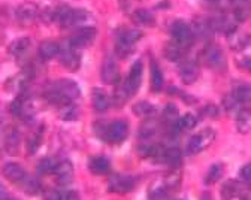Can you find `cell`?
Wrapping results in <instances>:
<instances>
[{
	"mask_svg": "<svg viewBox=\"0 0 251 200\" xmlns=\"http://www.w3.org/2000/svg\"><path fill=\"white\" fill-rule=\"evenodd\" d=\"M171 33H172L174 42L178 44L182 48H188L190 45H193V42H195L193 28L188 25L185 21H181V20L175 21L171 25Z\"/></svg>",
	"mask_w": 251,
	"mask_h": 200,
	"instance_id": "1",
	"label": "cell"
},
{
	"mask_svg": "<svg viewBox=\"0 0 251 200\" xmlns=\"http://www.w3.org/2000/svg\"><path fill=\"white\" fill-rule=\"evenodd\" d=\"M203 61L214 71H225L227 68V60L218 45H208L203 51Z\"/></svg>",
	"mask_w": 251,
	"mask_h": 200,
	"instance_id": "2",
	"label": "cell"
},
{
	"mask_svg": "<svg viewBox=\"0 0 251 200\" xmlns=\"http://www.w3.org/2000/svg\"><path fill=\"white\" fill-rule=\"evenodd\" d=\"M215 139V131L212 128H205L202 131H199L198 135L192 136V139L188 141L187 150L190 154H198L201 151H203L208 145H211Z\"/></svg>",
	"mask_w": 251,
	"mask_h": 200,
	"instance_id": "3",
	"label": "cell"
},
{
	"mask_svg": "<svg viewBox=\"0 0 251 200\" xmlns=\"http://www.w3.org/2000/svg\"><path fill=\"white\" fill-rule=\"evenodd\" d=\"M129 135V124L124 120H115L106 125L105 139L112 144H121Z\"/></svg>",
	"mask_w": 251,
	"mask_h": 200,
	"instance_id": "4",
	"label": "cell"
},
{
	"mask_svg": "<svg viewBox=\"0 0 251 200\" xmlns=\"http://www.w3.org/2000/svg\"><path fill=\"white\" fill-rule=\"evenodd\" d=\"M98 31L94 27H79L69 39V45L75 50L85 48L93 44V41L96 39Z\"/></svg>",
	"mask_w": 251,
	"mask_h": 200,
	"instance_id": "5",
	"label": "cell"
},
{
	"mask_svg": "<svg viewBox=\"0 0 251 200\" xmlns=\"http://www.w3.org/2000/svg\"><path fill=\"white\" fill-rule=\"evenodd\" d=\"M142 72H144V64L142 61H135L132 69L129 72V76L126 79V82L123 84L124 90L127 91V94L132 97L133 94L138 93L139 87H141V82H142Z\"/></svg>",
	"mask_w": 251,
	"mask_h": 200,
	"instance_id": "6",
	"label": "cell"
},
{
	"mask_svg": "<svg viewBox=\"0 0 251 200\" xmlns=\"http://www.w3.org/2000/svg\"><path fill=\"white\" fill-rule=\"evenodd\" d=\"M51 88L55 90L63 99L68 100L69 103L72 102V100L78 99L79 94H81L79 85H78L76 82L71 81V79H60V81L54 82V84L51 85Z\"/></svg>",
	"mask_w": 251,
	"mask_h": 200,
	"instance_id": "7",
	"label": "cell"
},
{
	"mask_svg": "<svg viewBox=\"0 0 251 200\" xmlns=\"http://www.w3.org/2000/svg\"><path fill=\"white\" fill-rule=\"evenodd\" d=\"M58 58H60V63L65 69L71 71V72H75L79 69V63H81V58H79V54L76 52L75 48H72L71 45L65 50L60 48V52H58Z\"/></svg>",
	"mask_w": 251,
	"mask_h": 200,
	"instance_id": "8",
	"label": "cell"
},
{
	"mask_svg": "<svg viewBox=\"0 0 251 200\" xmlns=\"http://www.w3.org/2000/svg\"><path fill=\"white\" fill-rule=\"evenodd\" d=\"M135 188V179L127 175H114L109 178V191L112 193H129Z\"/></svg>",
	"mask_w": 251,
	"mask_h": 200,
	"instance_id": "9",
	"label": "cell"
},
{
	"mask_svg": "<svg viewBox=\"0 0 251 200\" xmlns=\"http://www.w3.org/2000/svg\"><path fill=\"white\" fill-rule=\"evenodd\" d=\"M2 174L9 182L17 184V185H21L23 181L27 178V174L23 169V166H20L18 163H12V161L2 166Z\"/></svg>",
	"mask_w": 251,
	"mask_h": 200,
	"instance_id": "10",
	"label": "cell"
},
{
	"mask_svg": "<svg viewBox=\"0 0 251 200\" xmlns=\"http://www.w3.org/2000/svg\"><path fill=\"white\" fill-rule=\"evenodd\" d=\"M100 78L105 84H109V85L118 84V81L121 79L120 68L114 60H111V58L105 60V63L102 66V71H100Z\"/></svg>",
	"mask_w": 251,
	"mask_h": 200,
	"instance_id": "11",
	"label": "cell"
},
{
	"mask_svg": "<svg viewBox=\"0 0 251 200\" xmlns=\"http://www.w3.org/2000/svg\"><path fill=\"white\" fill-rule=\"evenodd\" d=\"M91 15L82 9H68V12L65 14L60 20V25L61 27H76V25H81L82 23H85Z\"/></svg>",
	"mask_w": 251,
	"mask_h": 200,
	"instance_id": "12",
	"label": "cell"
},
{
	"mask_svg": "<svg viewBox=\"0 0 251 200\" xmlns=\"http://www.w3.org/2000/svg\"><path fill=\"white\" fill-rule=\"evenodd\" d=\"M15 17L18 20V23H21L23 25H28L31 24L36 17H38V8L33 3H23L17 8L15 11Z\"/></svg>",
	"mask_w": 251,
	"mask_h": 200,
	"instance_id": "13",
	"label": "cell"
},
{
	"mask_svg": "<svg viewBox=\"0 0 251 200\" xmlns=\"http://www.w3.org/2000/svg\"><path fill=\"white\" fill-rule=\"evenodd\" d=\"M179 76H181V81L185 84V85H192L198 81L199 78V69L198 66L192 61H185L181 68H179Z\"/></svg>",
	"mask_w": 251,
	"mask_h": 200,
	"instance_id": "14",
	"label": "cell"
},
{
	"mask_svg": "<svg viewBox=\"0 0 251 200\" xmlns=\"http://www.w3.org/2000/svg\"><path fill=\"white\" fill-rule=\"evenodd\" d=\"M54 175L60 184H69L74 179V168L71 161H61L57 164V168L54 171Z\"/></svg>",
	"mask_w": 251,
	"mask_h": 200,
	"instance_id": "15",
	"label": "cell"
},
{
	"mask_svg": "<svg viewBox=\"0 0 251 200\" xmlns=\"http://www.w3.org/2000/svg\"><path fill=\"white\" fill-rule=\"evenodd\" d=\"M88 169L93 175H106L111 169V164L105 157H91L88 161Z\"/></svg>",
	"mask_w": 251,
	"mask_h": 200,
	"instance_id": "16",
	"label": "cell"
},
{
	"mask_svg": "<svg viewBox=\"0 0 251 200\" xmlns=\"http://www.w3.org/2000/svg\"><path fill=\"white\" fill-rule=\"evenodd\" d=\"M18 145H20V131L12 127L6 131V136L3 139L5 151L11 155H15L18 152Z\"/></svg>",
	"mask_w": 251,
	"mask_h": 200,
	"instance_id": "17",
	"label": "cell"
},
{
	"mask_svg": "<svg viewBox=\"0 0 251 200\" xmlns=\"http://www.w3.org/2000/svg\"><path fill=\"white\" fill-rule=\"evenodd\" d=\"M91 99H93V108L96 109L98 112H105L109 108V103H111L109 102V97H108V94L103 90L94 88Z\"/></svg>",
	"mask_w": 251,
	"mask_h": 200,
	"instance_id": "18",
	"label": "cell"
},
{
	"mask_svg": "<svg viewBox=\"0 0 251 200\" xmlns=\"http://www.w3.org/2000/svg\"><path fill=\"white\" fill-rule=\"evenodd\" d=\"M227 38H229V45H230V48L233 51H242V50H245V47L250 42V38L247 35H244L242 31H239L238 28L233 30V31H230L229 35H227Z\"/></svg>",
	"mask_w": 251,
	"mask_h": 200,
	"instance_id": "19",
	"label": "cell"
},
{
	"mask_svg": "<svg viewBox=\"0 0 251 200\" xmlns=\"http://www.w3.org/2000/svg\"><path fill=\"white\" fill-rule=\"evenodd\" d=\"M60 52V45L52 41H45L39 45V55L42 60H51Z\"/></svg>",
	"mask_w": 251,
	"mask_h": 200,
	"instance_id": "20",
	"label": "cell"
},
{
	"mask_svg": "<svg viewBox=\"0 0 251 200\" xmlns=\"http://www.w3.org/2000/svg\"><path fill=\"white\" fill-rule=\"evenodd\" d=\"M163 72L162 69L159 68V64L155 61L151 63V87H152V91H160L163 88Z\"/></svg>",
	"mask_w": 251,
	"mask_h": 200,
	"instance_id": "21",
	"label": "cell"
},
{
	"mask_svg": "<svg viewBox=\"0 0 251 200\" xmlns=\"http://www.w3.org/2000/svg\"><path fill=\"white\" fill-rule=\"evenodd\" d=\"M159 160L163 163H168L171 166H176L181 161V151L178 148H163Z\"/></svg>",
	"mask_w": 251,
	"mask_h": 200,
	"instance_id": "22",
	"label": "cell"
},
{
	"mask_svg": "<svg viewBox=\"0 0 251 200\" xmlns=\"http://www.w3.org/2000/svg\"><path fill=\"white\" fill-rule=\"evenodd\" d=\"M57 160L55 158H51V157H45L42 158L38 164H36V172L39 175H50V174H54L55 168H57Z\"/></svg>",
	"mask_w": 251,
	"mask_h": 200,
	"instance_id": "23",
	"label": "cell"
},
{
	"mask_svg": "<svg viewBox=\"0 0 251 200\" xmlns=\"http://www.w3.org/2000/svg\"><path fill=\"white\" fill-rule=\"evenodd\" d=\"M232 94H233V97L238 100L241 105L251 102V87L250 85L241 84V85H238V87L233 88Z\"/></svg>",
	"mask_w": 251,
	"mask_h": 200,
	"instance_id": "24",
	"label": "cell"
},
{
	"mask_svg": "<svg viewBox=\"0 0 251 200\" xmlns=\"http://www.w3.org/2000/svg\"><path fill=\"white\" fill-rule=\"evenodd\" d=\"M223 171H225V168H223V164H212L211 168H209V171H208V174H206V176H205V184L206 185H212V184H215V182H218L220 179H222V176H223Z\"/></svg>",
	"mask_w": 251,
	"mask_h": 200,
	"instance_id": "25",
	"label": "cell"
},
{
	"mask_svg": "<svg viewBox=\"0 0 251 200\" xmlns=\"http://www.w3.org/2000/svg\"><path fill=\"white\" fill-rule=\"evenodd\" d=\"M236 127L241 133H250L251 131V112L239 111L236 115Z\"/></svg>",
	"mask_w": 251,
	"mask_h": 200,
	"instance_id": "26",
	"label": "cell"
},
{
	"mask_svg": "<svg viewBox=\"0 0 251 200\" xmlns=\"http://www.w3.org/2000/svg\"><path fill=\"white\" fill-rule=\"evenodd\" d=\"M195 30L193 33H196L198 36L201 38H208L211 33H212V27H211V21L209 20H205V18H199L195 21Z\"/></svg>",
	"mask_w": 251,
	"mask_h": 200,
	"instance_id": "27",
	"label": "cell"
},
{
	"mask_svg": "<svg viewBox=\"0 0 251 200\" xmlns=\"http://www.w3.org/2000/svg\"><path fill=\"white\" fill-rule=\"evenodd\" d=\"M144 36V33L141 30H136V28H130V30H123L121 35H120V41H124L130 45H135L138 41H141Z\"/></svg>",
	"mask_w": 251,
	"mask_h": 200,
	"instance_id": "28",
	"label": "cell"
},
{
	"mask_svg": "<svg viewBox=\"0 0 251 200\" xmlns=\"http://www.w3.org/2000/svg\"><path fill=\"white\" fill-rule=\"evenodd\" d=\"M133 114L142 118H151L155 114V108L148 102H139L133 106Z\"/></svg>",
	"mask_w": 251,
	"mask_h": 200,
	"instance_id": "29",
	"label": "cell"
},
{
	"mask_svg": "<svg viewBox=\"0 0 251 200\" xmlns=\"http://www.w3.org/2000/svg\"><path fill=\"white\" fill-rule=\"evenodd\" d=\"M133 20L141 24V25H154L155 24V20L152 17V14L147 9H138L133 12Z\"/></svg>",
	"mask_w": 251,
	"mask_h": 200,
	"instance_id": "30",
	"label": "cell"
},
{
	"mask_svg": "<svg viewBox=\"0 0 251 200\" xmlns=\"http://www.w3.org/2000/svg\"><path fill=\"white\" fill-rule=\"evenodd\" d=\"M165 57L171 61H179L182 58V47L172 41L165 47Z\"/></svg>",
	"mask_w": 251,
	"mask_h": 200,
	"instance_id": "31",
	"label": "cell"
},
{
	"mask_svg": "<svg viewBox=\"0 0 251 200\" xmlns=\"http://www.w3.org/2000/svg\"><path fill=\"white\" fill-rule=\"evenodd\" d=\"M28 48H30V39L28 38H20L11 44L9 51L12 55H23Z\"/></svg>",
	"mask_w": 251,
	"mask_h": 200,
	"instance_id": "32",
	"label": "cell"
},
{
	"mask_svg": "<svg viewBox=\"0 0 251 200\" xmlns=\"http://www.w3.org/2000/svg\"><path fill=\"white\" fill-rule=\"evenodd\" d=\"M196 124H198V118H196L195 115H192V114H185L184 117H181V118L178 120V128L182 130V131H184V130L188 131V130L195 128Z\"/></svg>",
	"mask_w": 251,
	"mask_h": 200,
	"instance_id": "33",
	"label": "cell"
},
{
	"mask_svg": "<svg viewBox=\"0 0 251 200\" xmlns=\"http://www.w3.org/2000/svg\"><path fill=\"white\" fill-rule=\"evenodd\" d=\"M133 51V45L127 44V42H124V41H117L115 44V54L118 58H127Z\"/></svg>",
	"mask_w": 251,
	"mask_h": 200,
	"instance_id": "34",
	"label": "cell"
},
{
	"mask_svg": "<svg viewBox=\"0 0 251 200\" xmlns=\"http://www.w3.org/2000/svg\"><path fill=\"white\" fill-rule=\"evenodd\" d=\"M78 108L72 103H68L65 106H61V111H60V117L61 120H66V121H71V120H76L78 118Z\"/></svg>",
	"mask_w": 251,
	"mask_h": 200,
	"instance_id": "35",
	"label": "cell"
},
{
	"mask_svg": "<svg viewBox=\"0 0 251 200\" xmlns=\"http://www.w3.org/2000/svg\"><path fill=\"white\" fill-rule=\"evenodd\" d=\"M27 194H38L39 193V184H38V181L35 179V178H31V176H28L27 175V178L23 181V184L20 185Z\"/></svg>",
	"mask_w": 251,
	"mask_h": 200,
	"instance_id": "36",
	"label": "cell"
},
{
	"mask_svg": "<svg viewBox=\"0 0 251 200\" xmlns=\"http://www.w3.org/2000/svg\"><path fill=\"white\" fill-rule=\"evenodd\" d=\"M157 128H159L157 123L154 120H150V121H147V123L142 124V127L139 130V135H141V138H151V136L155 135Z\"/></svg>",
	"mask_w": 251,
	"mask_h": 200,
	"instance_id": "37",
	"label": "cell"
},
{
	"mask_svg": "<svg viewBox=\"0 0 251 200\" xmlns=\"http://www.w3.org/2000/svg\"><path fill=\"white\" fill-rule=\"evenodd\" d=\"M129 97H130V96L127 94V91L124 90V87L117 88V90H115V93H114V96H112L114 106H117V108L123 106L126 102H127V99H129Z\"/></svg>",
	"mask_w": 251,
	"mask_h": 200,
	"instance_id": "38",
	"label": "cell"
},
{
	"mask_svg": "<svg viewBox=\"0 0 251 200\" xmlns=\"http://www.w3.org/2000/svg\"><path fill=\"white\" fill-rule=\"evenodd\" d=\"M223 105H225V109L227 112H239L241 111V103L238 102V100L233 97V94H227L223 100Z\"/></svg>",
	"mask_w": 251,
	"mask_h": 200,
	"instance_id": "39",
	"label": "cell"
},
{
	"mask_svg": "<svg viewBox=\"0 0 251 200\" xmlns=\"http://www.w3.org/2000/svg\"><path fill=\"white\" fill-rule=\"evenodd\" d=\"M239 193V185L238 182H233V181H227L223 187V194L225 197H233Z\"/></svg>",
	"mask_w": 251,
	"mask_h": 200,
	"instance_id": "40",
	"label": "cell"
},
{
	"mask_svg": "<svg viewBox=\"0 0 251 200\" xmlns=\"http://www.w3.org/2000/svg\"><path fill=\"white\" fill-rule=\"evenodd\" d=\"M39 144H41V135H39V133H36V135H33V136H30V139L27 142V151H28V154H35L38 151Z\"/></svg>",
	"mask_w": 251,
	"mask_h": 200,
	"instance_id": "41",
	"label": "cell"
},
{
	"mask_svg": "<svg viewBox=\"0 0 251 200\" xmlns=\"http://www.w3.org/2000/svg\"><path fill=\"white\" fill-rule=\"evenodd\" d=\"M218 108L215 105H206L203 109H202V115L206 117V118H217L218 117Z\"/></svg>",
	"mask_w": 251,
	"mask_h": 200,
	"instance_id": "42",
	"label": "cell"
},
{
	"mask_svg": "<svg viewBox=\"0 0 251 200\" xmlns=\"http://www.w3.org/2000/svg\"><path fill=\"white\" fill-rule=\"evenodd\" d=\"M241 178L247 182H251V161L248 164H245L244 168L241 169Z\"/></svg>",
	"mask_w": 251,
	"mask_h": 200,
	"instance_id": "43",
	"label": "cell"
},
{
	"mask_svg": "<svg viewBox=\"0 0 251 200\" xmlns=\"http://www.w3.org/2000/svg\"><path fill=\"white\" fill-rule=\"evenodd\" d=\"M60 200H81L78 193L75 191H65V193H60Z\"/></svg>",
	"mask_w": 251,
	"mask_h": 200,
	"instance_id": "44",
	"label": "cell"
},
{
	"mask_svg": "<svg viewBox=\"0 0 251 200\" xmlns=\"http://www.w3.org/2000/svg\"><path fill=\"white\" fill-rule=\"evenodd\" d=\"M45 200H60V193H55V191H51L47 194Z\"/></svg>",
	"mask_w": 251,
	"mask_h": 200,
	"instance_id": "45",
	"label": "cell"
},
{
	"mask_svg": "<svg viewBox=\"0 0 251 200\" xmlns=\"http://www.w3.org/2000/svg\"><path fill=\"white\" fill-rule=\"evenodd\" d=\"M0 200H9V194L6 193V190L0 185Z\"/></svg>",
	"mask_w": 251,
	"mask_h": 200,
	"instance_id": "46",
	"label": "cell"
},
{
	"mask_svg": "<svg viewBox=\"0 0 251 200\" xmlns=\"http://www.w3.org/2000/svg\"><path fill=\"white\" fill-rule=\"evenodd\" d=\"M120 6L123 11H127L129 6H130V0H120Z\"/></svg>",
	"mask_w": 251,
	"mask_h": 200,
	"instance_id": "47",
	"label": "cell"
},
{
	"mask_svg": "<svg viewBox=\"0 0 251 200\" xmlns=\"http://www.w3.org/2000/svg\"><path fill=\"white\" fill-rule=\"evenodd\" d=\"M2 147H3V139H2V133H0V152H2Z\"/></svg>",
	"mask_w": 251,
	"mask_h": 200,
	"instance_id": "48",
	"label": "cell"
},
{
	"mask_svg": "<svg viewBox=\"0 0 251 200\" xmlns=\"http://www.w3.org/2000/svg\"><path fill=\"white\" fill-rule=\"evenodd\" d=\"M208 2H214L215 3V2H220V0H208Z\"/></svg>",
	"mask_w": 251,
	"mask_h": 200,
	"instance_id": "49",
	"label": "cell"
},
{
	"mask_svg": "<svg viewBox=\"0 0 251 200\" xmlns=\"http://www.w3.org/2000/svg\"><path fill=\"white\" fill-rule=\"evenodd\" d=\"M247 2H248V3H250V2H251V0H247Z\"/></svg>",
	"mask_w": 251,
	"mask_h": 200,
	"instance_id": "50",
	"label": "cell"
}]
</instances>
